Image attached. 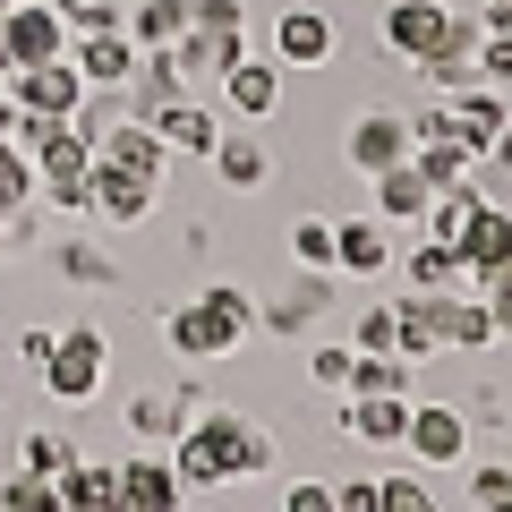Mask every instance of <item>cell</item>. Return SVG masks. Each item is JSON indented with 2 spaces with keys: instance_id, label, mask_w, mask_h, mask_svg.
Wrapping results in <instances>:
<instances>
[{
  "instance_id": "obj_24",
  "label": "cell",
  "mask_w": 512,
  "mask_h": 512,
  "mask_svg": "<svg viewBox=\"0 0 512 512\" xmlns=\"http://www.w3.org/2000/svg\"><path fill=\"white\" fill-rule=\"evenodd\" d=\"M402 274H410V291H470V274H461L453 239H419V248L402 256Z\"/></svg>"
},
{
  "instance_id": "obj_30",
  "label": "cell",
  "mask_w": 512,
  "mask_h": 512,
  "mask_svg": "<svg viewBox=\"0 0 512 512\" xmlns=\"http://www.w3.org/2000/svg\"><path fill=\"white\" fill-rule=\"evenodd\" d=\"M188 419H197V410L171 402V393H137V402H128V427H137V436H171V427H188Z\"/></svg>"
},
{
  "instance_id": "obj_26",
  "label": "cell",
  "mask_w": 512,
  "mask_h": 512,
  "mask_svg": "<svg viewBox=\"0 0 512 512\" xmlns=\"http://www.w3.org/2000/svg\"><path fill=\"white\" fill-rule=\"evenodd\" d=\"M205 163L222 171V188H256V180H265V146H256L248 128H222V137H214V154H205Z\"/></svg>"
},
{
  "instance_id": "obj_41",
  "label": "cell",
  "mask_w": 512,
  "mask_h": 512,
  "mask_svg": "<svg viewBox=\"0 0 512 512\" xmlns=\"http://www.w3.org/2000/svg\"><path fill=\"white\" fill-rule=\"evenodd\" d=\"M350 350H393V308H367L359 316V342Z\"/></svg>"
},
{
  "instance_id": "obj_36",
  "label": "cell",
  "mask_w": 512,
  "mask_h": 512,
  "mask_svg": "<svg viewBox=\"0 0 512 512\" xmlns=\"http://www.w3.org/2000/svg\"><path fill=\"white\" fill-rule=\"evenodd\" d=\"M350 359H359V350H350V342H325V350H316V359H308V376L325 384V393H342V384H350Z\"/></svg>"
},
{
  "instance_id": "obj_46",
  "label": "cell",
  "mask_w": 512,
  "mask_h": 512,
  "mask_svg": "<svg viewBox=\"0 0 512 512\" xmlns=\"http://www.w3.org/2000/svg\"><path fill=\"white\" fill-rule=\"evenodd\" d=\"M504 333H512V316H504Z\"/></svg>"
},
{
  "instance_id": "obj_43",
  "label": "cell",
  "mask_w": 512,
  "mask_h": 512,
  "mask_svg": "<svg viewBox=\"0 0 512 512\" xmlns=\"http://www.w3.org/2000/svg\"><path fill=\"white\" fill-rule=\"evenodd\" d=\"M470 487H478V504H495V495H504V487H512V470H478V478H470Z\"/></svg>"
},
{
  "instance_id": "obj_12",
  "label": "cell",
  "mask_w": 512,
  "mask_h": 512,
  "mask_svg": "<svg viewBox=\"0 0 512 512\" xmlns=\"http://www.w3.org/2000/svg\"><path fill=\"white\" fill-rule=\"evenodd\" d=\"M453 256H461V274H470V282L487 274V265H504V256H512V214L478 197V205H470V222L453 231Z\"/></svg>"
},
{
  "instance_id": "obj_21",
  "label": "cell",
  "mask_w": 512,
  "mask_h": 512,
  "mask_svg": "<svg viewBox=\"0 0 512 512\" xmlns=\"http://www.w3.org/2000/svg\"><path fill=\"white\" fill-rule=\"evenodd\" d=\"M427 171L419 163H393V171H376V222H427Z\"/></svg>"
},
{
  "instance_id": "obj_29",
  "label": "cell",
  "mask_w": 512,
  "mask_h": 512,
  "mask_svg": "<svg viewBox=\"0 0 512 512\" xmlns=\"http://www.w3.org/2000/svg\"><path fill=\"white\" fill-rule=\"evenodd\" d=\"M0 512H69V504H60V478L18 470V478H0Z\"/></svg>"
},
{
  "instance_id": "obj_27",
  "label": "cell",
  "mask_w": 512,
  "mask_h": 512,
  "mask_svg": "<svg viewBox=\"0 0 512 512\" xmlns=\"http://www.w3.org/2000/svg\"><path fill=\"white\" fill-rule=\"evenodd\" d=\"M128 35H137V52L180 43L188 35V0H137V9H128Z\"/></svg>"
},
{
  "instance_id": "obj_4",
  "label": "cell",
  "mask_w": 512,
  "mask_h": 512,
  "mask_svg": "<svg viewBox=\"0 0 512 512\" xmlns=\"http://www.w3.org/2000/svg\"><path fill=\"white\" fill-rule=\"evenodd\" d=\"M103 367H111L103 333L77 325V333H60L52 359H43V393H52V402H94V393H103Z\"/></svg>"
},
{
  "instance_id": "obj_8",
  "label": "cell",
  "mask_w": 512,
  "mask_h": 512,
  "mask_svg": "<svg viewBox=\"0 0 512 512\" xmlns=\"http://www.w3.org/2000/svg\"><path fill=\"white\" fill-rule=\"evenodd\" d=\"M350 171L359 180H376V171H393V163H410V120L402 111H367V120H350Z\"/></svg>"
},
{
  "instance_id": "obj_11",
  "label": "cell",
  "mask_w": 512,
  "mask_h": 512,
  "mask_svg": "<svg viewBox=\"0 0 512 512\" xmlns=\"http://www.w3.org/2000/svg\"><path fill=\"white\" fill-rule=\"evenodd\" d=\"M410 453L427 461V470H453L461 453H470V427H461V410H444V402H410Z\"/></svg>"
},
{
  "instance_id": "obj_39",
  "label": "cell",
  "mask_w": 512,
  "mask_h": 512,
  "mask_svg": "<svg viewBox=\"0 0 512 512\" xmlns=\"http://www.w3.org/2000/svg\"><path fill=\"white\" fill-rule=\"evenodd\" d=\"M333 512H384L376 478H350V487H333Z\"/></svg>"
},
{
  "instance_id": "obj_10",
  "label": "cell",
  "mask_w": 512,
  "mask_h": 512,
  "mask_svg": "<svg viewBox=\"0 0 512 512\" xmlns=\"http://www.w3.org/2000/svg\"><path fill=\"white\" fill-rule=\"evenodd\" d=\"M274 103H282V60L239 52L231 69H222V111H231V120H274Z\"/></svg>"
},
{
  "instance_id": "obj_5",
  "label": "cell",
  "mask_w": 512,
  "mask_h": 512,
  "mask_svg": "<svg viewBox=\"0 0 512 512\" xmlns=\"http://www.w3.org/2000/svg\"><path fill=\"white\" fill-rule=\"evenodd\" d=\"M9 103L35 111V120H77V111H86V77H77L69 52H60V60H35V69L9 77Z\"/></svg>"
},
{
  "instance_id": "obj_13",
  "label": "cell",
  "mask_w": 512,
  "mask_h": 512,
  "mask_svg": "<svg viewBox=\"0 0 512 512\" xmlns=\"http://www.w3.org/2000/svg\"><path fill=\"white\" fill-rule=\"evenodd\" d=\"M342 436H359V444H402V436H410V393H342Z\"/></svg>"
},
{
  "instance_id": "obj_15",
  "label": "cell",
  "mask_w": 512,
  "mask_h": 512,
  "mask_svg": "<svg viewBox=\"0 0 512 512\" xmlns=\"http://www.w3.org/2000/svg\"><path fill=\"white\" fill-rule=\"evenodd\" d=\"M69 60H77V77H86V94L94 86H128V77H137V35H128V26H111V35H77Z\"/></svg>"
},
{
  "instance_id": "obj_44",
  "label": "cell",
  "mask_w": 512,
  "mask_h": 512,
  "mask_svg": "<svg viewBox=\"0 0 512 512\" xmlns=\"http://www.w3.org/2000/svg\"><path fill=\"white\" fill-rule=\"evenodd\" d=\"M487 35H512V0H487Z\"/></svg>"
},
{
  "instance_id": "obj_17",
  "label": "cell",
  "mask_w": 512,
  "mask_h": 512,
  "mask_svg": "<svg viewBox=\"0 0 512 512\" xmlns=\"http://www.w3.org/2000/svg\"><path fill=\"white\" fill-rule=\"evenodd\" d=\"M444 120H453V137L478 154V163H487V146L504 137V120H512V111H504V94H487V86H461L453 103H444Z\"/></svg>"
},
{
  "instance_id": "obj_42",
  "label": "cell",
  "mask_w": 512,
  "mask_h": 512,
  "mask_svg": "<svg viewBox=\"0 0 512 512\" xmlns=\"http://www.w3.org/2000/svg\"><path fill=\"white\" fill-rule=\"evenodd\" d=\"M52 342H60V333H43V325H35V333H18V359H26V367H43V359H52Z\"/></svg>"
},
{
  "instance_id": "obj_14",
  "label": "cell",
  "mask_w": 512,
  "mask_h": 512,
  "mask_svg": "<svg viewBox=\"0 0 512 512\" xmlns=\"http://www.w3.org/2000/svg\"><path fill=\"white\" fill-rule=\"evenodd\" d=\"M274 60L282 69H325L333 60V18L325 9H282L274 18Z\"/></svg>"
},
{
  "instance_id": "obj_1",
  "label": "cell",
  "mask_w": 512,
  "mask_h": 512,
  "mask_svg": "<svg viewBox=\"0 0 512 512\" xmlns=\"http://www.w3.org/2000/svg\"><path fill=\"white\" fill-rule=\"evenodd\" d=\"M180 487H239V478H265L274 470V444L256 436L239 410H197L180 427V453H171Z\"/></svg>"
},
{
  "instance_id": "obj_25",
  "label": "cell",
  "mask_w": 512,
  "mask_h": 512,
  "mask_svg": "<svg viewBox=\"0 0 512 512\" xmlns=\"http://www.w3.org/2000/svg\"><path fill=\"white\" fill-rule=\"evenodd\" d=\"M495 333H504V316H495L487 299H461V291H444V342H453V350H487Z\"/></svg>"
},
{
  "instance_id": "obj_34",
  "label": "cell",
  "mask_w": 512,
  "mask_h": 512,
  "mask_svg": "<svg viewBox=\"0 0 512 512\" xmlns=\"http://www.w3.org/2000/svg\"><path fill=\"white\" fill-rule=\"evenodd\" d=\"M26 197H35V163L0 146V214H9V205H26Z\"/></svg>"
},
{
  "instance_id": "obj_19",
  "label": "cell",
  "mask_w": 512,
  "mask_h": 512,
  "mask_svg": "<svg viewBox=\"0 0 512 512\" xmlns=\"http://www.w3.org/2000/svg\"><path fill=\"white\" fill-rule=\"evenodd\" d=\"M478 43H487V26L453 18V26H444V43H436V52H427V60H419V69L436 77L444 94H461V86H478Z\"/></svg>"
},
{
  "instance_id": "obj_3",
  "label": "cell",
  "mask_w": 512,
  "mask_h": 512,
  "mask_svg": "<svg viewBox=\"0 0 512 512\" xmlns=\"http://www.w3.org/2000/svg\"><path fill=\"white\" fill-rule=\"evenodd\" d=\"M69 52V18H60L52 0H9L0 9V69L18 77V69H35V60H60Z\"/></svg>"
},
{
  "instance_id": "obj_7",
  "label": "cell",
  "mask_w": 512,
  "mask_h": 512,
  "mask_svg": "<svg viewBox=\"0 0 512 512\" xmlns=\"http://www.w3.org/2000/svg\"><path fill=\"white\" fill-rule=\"evenodd\" d=\"M94 163H111V171H137V180H154L163 188V163H171V146L154 137L137 111H128L120 128H94Z\"/></svg>"
},
{
  "instance_id": "obj_20",
  "label": "cell",
  "mask_w": 512,
  "mask_h": 512,
  "mask_svg": "<svg viewBox=\"0 0 512 512\" xmlns=\"http://www.w3.org/2000/svg\"><path fill=\"white\" fill-rule=\"evenodd\" d=\"M120 512H180V470L171 461H120Z\"/></svg>"
},
{
  "instance_id": "obj_9",
  "label": "cell",
  "mask_w": 512,
  "mask_h": 512,
  "mask_svg": "<svg viewBox=\"0 0 512 512\" xmlns=\"http://www.w3.org/2000/svg\"><path fill=\"white\" fill-rule=\"evenodd\" d=\"M393 222H376V214H359V222H333V274H350V282H376V274H393Z\"/></svg>"
},
{
  "instance_id": "obj_22",
  "label": "cell",
  "mask_w": 512,
  "mask_h": 512,
  "mask_svg": "<svg viewBox=\"0 0 512 512\" xmlns=\"http://www.w3.org/2000/svg\"><path fill=\"white\" fill-rule=\"evenodd\" d=\"M60 504L69 512H120V470L111 461H69L60 470Z\"/></svg>"
},
{
  "instance_id": "obj_18",
  "label": "cell",
  "mask_w": 512,
  "mask_h": 512,
  "mask_svg": "<svg viewBox=\"0 0 512 512\" xmlns=\"http://www.w3.org/2000/svg\"><path fill=\"white\" fill-rule=\"evenodd\" d=\"M86 205L103 222H146L154 214V180H137V171H111V163H94V180H86Z\"/></svg>"
},
{
  "instance_id": "obj_2",
  "label": "cell",
  "mask_w": 512,
  "mask_h": 512,
  "mask_svg": "<svg viewBox=\"0 0 512 512\" xmlns=\"http://www.w3.org/2000/svg\"><path fill=\"white\" fill-rule=\"evenodd\" d=\"M171 350H180V359H231V350L239 342H248V333H256V299L248 291H231V282H214V291H197V299H188V308H171Z\"/></svg>"
},
{
  "instance_id": "obj_45",
  "label": "cell",
  "mask_w": 512,
  "mask_h": 512,
  "mask_svg": "<svg viewBox=\"0 0 512 512\" xmlns=\"http://www.w3.org/2000/svg\"><path fill=\"white\" fill-rule=\"evenodd\" d=\"M487 512H512V487H504V495H495V504H487Z\"/></svg>"
},
{
  "instance_id": "obj_31",
  "label": "cell",
  "mask_w": 512,
  "mask_h": 512,
  "mask_svg": "<svg viewBox=\"0 0 512 512\" xmlns=\"http://www.w3.org/2000/svg\"><path fill=\"white\" fill-rule=\"evenodd\" d=\"M291 256L308 265V274H333V222H299V231H291Z\"/></svg>"
},
{
  "instance_id": "obj_32",
  "label": "cell",
  "mask_w": 512,
  "mask_h": 512,
  "mask_svg": "<svg viewBox=\"0 0 512 512\" xmlns=\"http://www.w3.org/2000/svg\"><path fill=\"white\" fill-rule=\"evenodd\" d=\"M69 461H77V444H69V436H43V427L26 436V470H35V478H60Z\"/></svg>"
},
{
  "instance_id": "obj_38",
  "label": "cell",
  "mask_w": 512,
  "mask_h": 512,
  "mask_svg": "<svg viewBox=\"0 0 512 512\" xmlns=\"http://www.w3.org/2000/svg\"><path fill=\"white\" fill-rule=\"evenodd\" d=\"M478 299H487L495 316H512V256H504V265H487V274H478Z\"/></svg>"
},
{
  "instance_id": "obj_6",
  "label": "cell",
  "mask_w": 512,
  "mask_h": 512,
  "mask_svg": "<svg viewBox=\"0 0 512 512\" xmlns=\"http://www.w3.org/2000/svg\"><path fill=\"white\" fill-rule=\"evenodd\" d=\"M444 26H453V9H444V0H384V52L410 60V69L444 43Z\"/></svg>"
},
{
  "instance_id": "obj_28",
  "label": "cell",
  "mask_w": 512,
  "mask_h": 512,
  "mask_svg": "<svg viewBox=\"0 0 512 512\" xmlns=\"http://www.w3.org/2000/svg\"><path fill=\"white\" fill-rule=\"evenodd\" d=\"M342 393H410V359L402 350H359Z\"/></svg>"
},
{
  "instance_id": "obj_37",
  "label": "cell",
  "mask_w": 512,
  "mask_h": 512,
  "mask_svg": "<svg viewBox=\"0 0 512 512\" xmlns=\"http://www.w3.org/2000/svg\"><path fill=\"white\" fill-rule=\"evenodd\" d=\"M478 86H512V35H487V43H478Z\"/></svg>"
},
{
  "instance_id": "obj_40",
  "label": "cell",
  "mask_w": 512,
  "mask_h": 512,
  "mask_svg": "<svg viewBox=\"0 0 512 512\" xmlns=\"http://www.w3.org/2000/svg\"><path fill=\"white\" fill-rule=\"evenodd\" d=\"M282 512H333V487L325 478H299V487L282 495Z\"/></svg>"
},
{
  "instance_id": "obj_23",
  "label": "cell",
  "mask_w": 512,
  "mask_h": 512,
  "mask_svg": "<svg viewBox=\"0 0 512 512\" xmlns=\"http://www.w3.org/2000/svg\"><path fill=\"white\" fill-rule=\"evenodd\" d=\"M410 163L427 171V188H461V180H478V154L461 146L453 128H444V137H419V146H410Z\"/></svg>"
},
{
  "instance_id": "obj_35",
  "label": "cell",
  "mask_w": 512,
  "mask_h": 512,
  "mask_svg": "<svg viewBox=\"0 0 512 512\" xmlns=\"http://www.w3.org/2000/svg\"><path fill=\"white\" fill-rule=\"evenodd\" d=\"M384 512H436V495H427V478H376Z\"/></svg>"
},
{
  "instance_id": "obj_16",
  "label": "cell",
  "mask_w": 512,
  "mask_h": 512,
  "mask_svg": "<svg viewBox=\"0 0 512 512\" xmlns=\"http://www.w3.org/2000/svg\"><path fill=\"white\" fill-rule=\"evenodd\" d=\"M146 128H154V137H163L171 154H197V163H205V154H214V137H222V120H214V111H205V103H188V94H171L163 111H146Z\"/></svg>"
},
{
  "instance_id": "obj_33",
  "label": "cell",
  "mask_w": 512,
  "mask_h": 512,
  "mask_svg": "<svg viewBox=\"0 0 512 512\" xmlns=\"http://www.w3.org/2000/svg\"><path fill=\"white\" fill-rule=\"evenodd\" d=\"M188 26H205V35H248V9L239 0H188Z\"/></svg>"
}]
</instances>
